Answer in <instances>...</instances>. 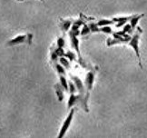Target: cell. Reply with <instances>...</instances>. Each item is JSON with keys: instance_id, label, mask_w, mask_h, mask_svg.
I'll return each mask as SVG.
<instances>
[{"instance_id": "obj_1", "label": "cell", "mask_w": 147, "mask_h": 138, "mask_svg": "<svg viewBox=\"0 0 147 138\" xmlns=\"http://www.w3.org/2000/svg\"><path fill=\"white\" fill-rule=\"evenodd\" d=\"M142 33H143L142 28L137 26L134 34H132L131 38H130L128 40V42L126 43V44H128L129 47H131L134 49L135 55L137 56L139 66L141 68H143V66H142V60H141V55H140V49H139V41H140V37H141V34Z\"/></svg>"}, {"instance_id": "obj_2", "label": "cell", "mask_w": 147, "mask_h": 138, "mask_svg": "<svg viewBox=\"0 0 147 138\" xmlns=\"http://www.w3.org/2000/svg\"><path fill=\"white\" fill-rule=\"evenodd\" d=\"M33 34L31 33H24V34H20L16 36L15 37L9 39L8 41L5 44L7 47H14V45H22V44H28L31 45L33 41Z\"/></svg>"}, {"instance_id": "obj_3", "label": "cell", "mask_w": 147, "mask_h": 138, "mask_svg": "<svg viewBox=\"0 0 147 138\" xmlns=\"http://www.w3.org/2000/svg\"><path fill=\"white\" fill-rule=\"evenodd\" d=\"M75 112H76V109L75 108H71L69 110V113L67 114V116L65 117V119L64 120L63 124H62V126L59 130V133L57 135V137H63L65 135L67 130L69 129L70 125L72 124V121L74 118V116H75Z\"/></svg>"}, {"instance_id": "obj_4", "label": "cell", "mask_w": 147, "mask_h": 138, "mask_svg": "<svg viewBox=\"0 0 147 138\" xmlns=\"http://www.w3.org/2000/svg\"><path fill=\"white\" fill-rule=\"evenodd\" d=\"M95 74H96V68L91 69V70L87 72L86 78H84V86H86V95L88 97H89L90 93H91V91L93 89L94 78H95Z\"/></svg>"}, {"instance_id": "obj_5", "label": "cell", "mask_w": 147, "mask_h": 138, "mask_svg": "<svg viewBox=\"0 0 147 138\" xmlns=\"http://www.w3.org/2000/svg\"><path fill=\"white\" fill-rule=\"evenodd\" d=\"M70 78H71L72 81L75 83V85L76 86L77 93L79 95H83L84 98H86V100L88 102L89 97L86 95V86H84V83L77 76H73V74H70Z\"/></svg>"}, {"instance_id": "obj_6", "label": "cell", "mask_w": 147, "mask_h": 138, "mask_svg": "<svg viewBox=\"0 0 147 138\" xmlns=\"http://www.w3.org/2000/svg\"><path fill=\"white\" fill-rule=\"evenodd\" d=\"M69 38H70V44H71V47L76 51V53L77 55L79 63L82 64V57H81V53H80V45H79V39L78 36L76 34H69Z\"/></svg>"}, {"instance_id": "obj_7", "label": "cell", "mask_w": 147, "mask_h": 138, "mask_svg": "<svg viewBox=\"0 0 147 138\" xmlns=\"http://www.w3.org/2000/svg\"><path fill=\"white\" fill-rule=\"evenodd\" d=\"M133 16H116L112 18L114 23H115V27L119 28L123 26L125 24H127V22L131 20Z\"/></svg>"}, {"instance_id": "obj_8", "label": "cell", "mask_w": 147, "mask_h": 138, "mask_svg": "<svg viewBox=\"0 0 147 138\" xmlns=\"http://www.w3.org/2000/svg\"><path fill=\"white\" fill-rule=\"evenodd\" d=\"M72 24H73V21H71L70 19H61L59 23V27L61 31L64 34H65L66 32H68L70 30Z\"/></svg>"}, {"instance_id": "obj_9", "label": "cell", "mask_w": 147, "mask_h": 138, "mask_svg": "<svg viewBox=\"0 0 147 138\" xmlns=\"http://www.w3.org/2000/svg\"><path fill=\"white\" fill-rule=\"evenodd\" d=\"M55 94H56V96H57V99H58V101H63V99H64V96H65V95H64V91H65V89L63 88V86H62L61 85H60V83H57V84H55Z\"/></svg>"}, {"instance_id": "obj_10", "label": "cell", "mask_w": 147, "mask_h": 138, "mask_svg": "<svg viewBox=\"0 0 147 138\" xmlns=\"http://www.w3.org/2000/svg\"><path fill=\"white\" fill-rule=\"evenodd\" d=\"M144 14H140V15H133L132 16V18L131 20H130V25H131L132 28H133V30L135 31V29L137 28V25H138V23L140 21V19L142 18V17L144 16Z\"/></svg>"}, {"instance_id": "obj_11", "label": "cell", "mask_w": 147, "mask_h": 138, "mask_svg": "<svg viewBox=\"0 0 147 138\" xmlns=\"http://www.w3.org/2000/svg\"><path fill=\"white\" fill-rule=\"evenodd\" d=\"M54 67L55 69V71L57 72L58 76H60V74H62V76H65L66 69L63 66H62L60 63H59V64H58V63H55V64H54Z\"/></svg>"}, {"instance_id": "obj_12", "label": "cell", "mask_w": 147, "mask_h": 138, "mask_svg": "<svg viewBox=\"0 0 147 138\" xmlns=\"http://www.w3.org/2000/svg\"><path fill=\"white\" fill-rule=\"evenodd\" d=\"M59 76L60 85L63 86V88L65 89V92H68V81H67L65 76H62V74H60V76Z\"/></svg>"}, {"instance_id": "obj_13", "label": "cell", "mask_w": 147, "mask_h": 138, "mask_svg": "<svg viewBox=\"0 0 147 138\" xmlns=\"http://www.w3.org/2000/svg\"><path fill=\"white\" fill-rule=\"evenodd\" d=\"M58 62H59L60 64H61L62 66H63L65 69H69V68H70V61H69V59L67 58V57H65V55L59 57Z\"/></svg>"}, {"instance_id": "obj_14", "label": "cell", "mask_w": 147, "mask_h": 138, "mask_svg": "<svg viewBox=\"0 0 147 138\" xmlns=\"http://www.w3.org/2000/svg\"><path fill=\"white\" fill-rule=\"evenodd\" d=\"M98 26H111L112 24H115L113 19H100L97 22Z\"/></svg>"}, {"instance_id": "obj_15", "label": "cell", "mask_w": 147, "mask_h": 138, "mask_svg": "<svg viewBox=\"0 0 147 138\" xmlns=\"http://www.w3.org/2000/svg\"><path fill=\"white\" fill-rule=\"evenodd\" d=\"M65 56L67 57V58L69 59L70 62H73V61L76 60V56H77V55L75 53V52H73V51H71V50H68V51L65 52Z\"/></svg>"}, {"instance_id": "obj_16", "label": "cell", "mask_w": 147, "mask_h": 138, "mask_svg": "<svg viewBox=\"0 0 147 138\" xmlns=\"http://www.w3.org/2000/svg\"><path fill=\"white\" fill-rule=\"evenodd\" d=\"M90 33H91V30H90L88 25L84 24L82 26L81 30H80V36H87V34H89Z\"/></svg>"}, {"instance_id": "obj_17", "label": "cell", "mask_w": 147, "mask_h": 138, "mask_svg": "<svg viewBox=\"0 0 147 138\" xmlns=\"http://www.w3.org/2000/svg\"><path fill=\"white\" fill-rule=\"evenodd\" d=\"M68 92L69 94H75V93H77V89H76V86L75 85L72 80L68 81Z\"/></svg>"}, {"instance_id": "obj_18", "label": "cell", "mask_w": 147, "mask_h": 138, "mask_svg": "<svg viewBox=\"0 0 147 138\" xmlns=\"http://www.w3.org/2000/svg\"><path fill=\"white\" fill-rule=\"evenodd\" d=\"M100 32L105 33L107 34H113V28L110 26H101L100 27Z\"/></svg>"}, {"instance_id": "obj_19", "label": "cell", "mask_w": 147, "mask_h": 138, "mask_svg": "<svg viewBox=\"0 0 147 138\" xmlns=\"http://www.w3.org/2000/svg\"><path fill=\"white\" fill-rule=\"evenodd\" d=\"M88 26L91 30V33H97L100 32V26H98L97 23H91V24H88Z\"/></svg>"}, {"instance_id": "obj_20", "label": "cell", "mask_w": 147, "mask_h": 138, "mask_svg": "<svg viewBox=\"0 0 147 138\" xmlns=\"http://www.w3.org/2000/svg\"><path fill=\"white\" fill-rule=\"evenodd\" d=\"M55 45L56 47H65V38L63 37H57V39H56V42H55Z\"/></svg>"}, {"instance_id": "obj_21", "label": "cell", "mask_w": 147, "mask_h": 138, "mask_svg": "<svg viewBox=\"0 0 147 138\" xmlns=\"http://www.w3.org/2000/svg\"><path fill=\"white\" fill-rule=\"evenodd\" d=\"M123 31L124 32V33H126V34H131L133 32H134V30H133V28H132V26H131V25L130 24H125L123 26Z\"/></svg>"}, {"instance_id": "obj_22", "label": "cell", "mask_w": 147, "mask_h": 138, "mask_svg": "<svg viewBox=\"0 0 147 138\" xmlns=\"http://www.w3.org/2000/svg\"><path fill=\"white\" fill-rule=\"evenodd\" d=\"M16 1H18V2H22V1H24V0H16ZM39 1H41V2L45 3V0H39Z\"/></svg>"}]
</instances>
